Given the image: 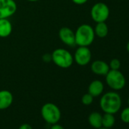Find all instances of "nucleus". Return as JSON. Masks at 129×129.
<instances>
[{
  "mask_svg": "<svg viewBox=\"0 0 129 129\" xmlns=\"http://www.w3.org/2000/svg\"><path fill=\"white\" fill-rule=\"evenodd\" d=\"M18 129H33L31 125L29 124H27V123H24V124H22Z\"/></svg>",
  "mask_w": 129,
  "mask_h": 129,
  "instance_id": "412c9836",
  "label": "nucleus"
},
{
  "mask_svg": "<svg viewBox=\"0 0 129 129\" xmlns=\"http://www.w3.org/2000/svg\"><path fill=\"white\" fill-rule=\"evenodd\" d=\"M90 69L93 74L100 76H106L110 70L109 64L103 60H96L93 61L90 66Z\"/></svg>",
  "mask_w": 129,
  "mask_h": 129,
  "instance_id": "9d476101",
  "label": "nucleus"
},
{
  "mask_svg": "<svg viewBox=\"0 0 129 129\" xmlns=\"http://www.w3.org/2000/svg\"><path fill=\"white\" fill-rule=\"evenodd\" d=\"M107 85L113 90H120L126 84L124 75L119 70H109L106 75Z\"/></svg>",
  "mask_w": 129,
  "mask_h": 129,
  "instance_id": "39448f33",
  "label": "nucleus"
},
{
  "mask_svg": "<svg viewBox=\"0 0 129 129\" xmlns=\"http://www.w3.org/2000/svg\"><path fill=\"white\" fill-rule=\"evenodd\" d=\"M101 109L105 113L115 114L121 106V98L120 95L115 91H109L104 93L100 101Z\"/></svg>",
  "mask_w": 129,
  "mask_h": 129,
  "instance_id": "f257e3e1",
  "label": "nucleus"
},
{
  "mask_svg": "<svg viewBox=\"0 0 129 129\" xmlns=\"http://www.w3.org/2000/svg\"><path fill=\"white\" fill-rule=\"evenodd\" d=\"M50 129H64L61 125L60 124H58L57 123L56 124H54L52 125V127H50Z\"/></svg>",
  "mask_w": 129,
  "mask_h": 129,
  "instance_id": "5701e85b",
  "label": "nucleus"
},
{
  "mask_svg": "<svg viewBox=\"0 0 129 129\" xmlns=\"http://www.w3.org/2000/svg\"><path fill=\"white\" fill-rule=\"evenodd\" d=\"M94 33L95 36H97L100 38H104L108 35L109 33V28L106 22H99L96 23V25L95 27Z\"/></svg>",
  "mask_w": 129,
  "mask_h": 129,
  "instance_id": "2eb2a0df",
  "label": "nucleus"
},
{
  "mask_svg": "<svg viewBox=\"0 0 129 129\" xmlns=\"http://www.w3.org/2000/svg\"><path fill=\"white\" fill-rule=\"evenodd\" d=\"M109 66L110 70H119L121 67V61L118 58H112L109 64Z\"/></svg>",
  "mask_w": 129,
  "mask_h": 129,
  "instance_id": "f3484780",
  "label": "nucleus"
},
{
  "mask_svg": "<svg viewBox=\"0 0 129 129\" xmlns=\"http://www.w3.org/2000/svg\"><path fill=\"white\" fill-rule=\"evenodd\" d=\"M74 61L80 66L88 64L92 58V53L88 46H78L73 55Z\"/></svg>",
  "mask_w": 129,
  "mask_h": 129,
  "instance_id": "0eeeda50",
  "label": "nucleus"
},
{
  "mask_svg": "<svg viewBox=\"0 0 129 129\" xmlns=\"http://www.w3.org/2000/svg\"><path fill=\"white\" fill-rule=\"evenodd\" d=\"M72 3H74L76 5H84L88 2V0H72Z\"/></svg>",
  "mask_w": 129,
  "mask_h": 129,
  "instance_id": "aec40b11",
  "label": "nucleus"
},
{
  "mask_svg": "<svg viewBox=\"0 0 129 129\" xmlns=\"http://www.w3.org/2000/svg\"><path fill=\"white\" fill-rule=\"evenodd\" d=\"M43 58L46 62H48V61H49V60H52V56H51V55L46 54L43 56Z\"/></svg>",
  "mask_w": 129,
  "mask_h": 129,
  "instance_id": "4be33fe9",
  "label": "nucleus"
},
{
  "mask_svg": "<svg viewBox=\"0 0 129 129\" xmlns=\"http://www.w3.org/2000/svg\"><path fill=\"white\" fill-rule=\"evenodd\" d=\"M27 1H28V2H31V3H35V2L39 1V0H27Z\"/></svg>",
  "mask_w": 129,
  "mask_h": 129,
  "instance_id": "393cba45",
  "label": "nucleus"
},
{
  "mask_svg": "<svg viewBox=\"0 0 129 129\" xmlns=\"http://www.w3.org/2000/svg\"><path fill=\"white\" fill-rule=\"evenodd\" d=\"M98 129H110V128H106V127H100V128H98Z\"/></svg>",
  "mask_w": 129,
  "mask_h": 129,
  "instance_id": "a878e982",
  "label": "nucleus"
},
{
  "mask_svg": "<svg viewBox=\"0 0 129 129\" xmlns=\"http://www.w3.org/2000/svg\"><path fill=\"white\" fill-rule=\"evenodd\" d=\"M102 117L103 115L100 112H93L88 117V122L93 127L98 129L102 127Z\"/></svg>",
  "mask_w": 129,
  "mask_h": 129,
  "instance_id": "4468645a",
  "label": "nucleus"
},
{
  "mask_svg": "<svg viewBox=\"0 0 129 129\" xmlns=\"http://www.w3.org/2000/svg\"><path fill=\"white\" fill-rule=\"evenodd\" d=\"M52 62L59 68L69 69L74 63L72 54L67 49L58 48L55 49L51 54Z\"/></svg>",
  "mask_w": 129,
  "mask_h": 129,
  "instance_id": "7ed1b4c3",
  "label": "nucleus"
},
{
  "mask_svg": "<svg viewBox=\"0 0 129 129\" xmlns=\"http://www.w3.org/2000/svg\"><path fill=\"white\" fill-rule=\"evenodd\" d=\"M17 11V4L15 0H0V19L9 18Z\"/></svg>",
  "mask_w": 129,
  "mask_h": 129,
  "instance_id": "6e6552de",
  "label": "nucleus"
},
{
  "mask_svg": "<svg viewBox=\"0 0 129 129\" xmlns=\"http://www.w3.org/2000/svg\"><path fill=\"white\" fill-rule=\"evenodd\" d=\"M109 9L104 3H97L94 4L90 10V15L96 23L106 22L109 16Z\"/></svg>",
  "mask_w": 129,
  "mask_h": 129,
  "instance_id": "423d86ee",
  "label": "nucleus"
},
{
  "mask_svg": "<svg viewBox=\"0 0 129 129\" xmlns=\"http://www.w3.org/2000/svg\"><path fill=\"white\" fill-rule=\"evenodd\" d=\"M75 43L78 46H89L93 43L95 38L93 28L87 24L80 25L75 32Z\"/></svg>",
  "mask_w": 129,
  "mask_h": 129,
  "instance_id": "f03ea898",
  "label": "nucleus"
},
{
  "mask_svg": "<svg viewBox=\"0 0 129 129\" xmlns=\"http://www.w3.org/2000/svg\"><path fill=\"white\" fill-rule=\"evenodd\" d=\"M104 90V85L101 81L94 80L93 81L88 87V93L93 97L100 96Z\"/></svg>",
  "mask_w": 129,
  "mask_h": 129,
  "instance_id": "f8f14e48",
  "label": "nucleus"
},
{
  "mask_svg": "<svg viewBox=\"0 0 129 129\" xmlns=\"http://www.w3.org/2000/svg\"><path fill=\"white\" fill-rule=\"evenodd\" d=\"M58 37L60 40L66 46L72 47L76 45L75 32L68 27H63L59 30Z\"/></svg>",
  "mask_w": 129,
  "mask_h": 129,
  "instance_id": "1a4fd4ad",
  "label": "nucleus"
},
{
  "mask_svg": "<svg viewBox=\"0 0 129 129\" xmlns=\"http://www.w3.org/2000/svg\"><path fill=\"white\" fill-rule=\"evenodd\" d=\"M115 118L113 114L105 113L102 117V127L106 128H111L114 126Z\"/></svg>",
  "mask_w": 129,
  "mask_h": 129,
  "instance_id": "dca6fc26",
  "label": "nucleus"
},
{
  "mask_svg": "<svg viewBox=\"0 0 129 129\" xmlns=\"http://www.w3.org/2000/svg\"><path fill=\"white\" fill-rule=\"evenodd\" d=\"M126 49H127V51L129 52V41L127 42V46H126Z\"/></svg>",
  "mask_w": 129,
  "mask_h": 129,
  "instance_id": "b1692460",
  "label": "nucleus"
},
{
  "mask_svg": "<svg viewBox=\"0 0 129 129\" xmlns=\"http://www.w3.org/2000/svg\"><path fill=\"white\" fill-rule=\"evenodd\" d=\"M93 98L94 97L92 95H90L89 93H85V94L83 95V96L81 97V102H82V103L84 105L89 106L93 103Z\"/></svg>",
  "mask_w": 129,
  "mask_h": 129,
  "instance_id": "a211bd4d",
  "label": "nucleus"
},
{
  "mask_svg": "<svg viewBox=\"0 0 129 129\" xmlns=\"http://www.w3.org/2000/svg\"><path fill=\"white\" fill-rule=\"evenodd\" d=\"M40 112L44 121L50 124L58 123L61 115L59 108L55 104L52 103L44 104L41 108Z\"/></svg>",
  "mask_w": 129,
  "mask_h": 129,
  "instance_id": "20e7f679",
  "label": "nucleus"
},
{
  "mask_svg": "<svg viewBox=\"0 0 129 129\" xmlns=\"http://www.w3.org/2000/svg\"><path fill=\"white\" fill-rule=\"evenodd\" d=\"M120 117H121V120L124 123H126V124L129 123V106L124 108L121 111Z\"/></svg>",
  "mask_w": 129,
  "mask_h": 129,
  "instance_id": "6ab92c4d",
  "label": "nucleus"
},
{
  "mask_svg": "<svg viewBox=\"0 0 129 129\" xmlns=\"http://www.w3.org/2000/svg\"><path fill=\"white\" fill-rule=\"evenodd\" d=\"M127 103H128V106H129V97H128V100H127Z\"/></svg>",
  "mask_w": 129,
  "mask_h": 129,
  "instance_id": "bb28decb",
  "label": "nucleus"
},
{
  "mask_svg": "<svg viewBox=\"0 0 129 129\" xmlns=\"http://www.w3.org/2000/svg\"></svg>",
  "mask_w": 129,
  "mask_h": 129,
  "instance_id": "cd10ccee",
  "label": "nucleus"
},
{
  "mask_svg": "<svg viewBox=\"0 0 129 129\" xmlns=\"http://www.w3.org/2000/svg\"><path fill=\"white\" fill-rule=\"evenodd\" d=\"M13 100V95L10 91L7 90H0V110H4L10 107Z\"/></svg>",
  "mask_w": 129,
  "mask_h": 129,
  "instance_id": "9b49d317",
  "label": "nucleus"
},
{
  "mask_svg": "<svg viewBox=\"0 0 129 129\" xmlns=\"http://www.w3.org/2000/svg\"><path fill=\"white\" fill-rule=\"evenodd\" d=\"M12 24L8 18L0 19V37L6 38L11 35Z\"/></svg>",
  "mask_w": 129,
  "mask_h": 129,
  "instance_id": "ddd939ff",
  "label": "nucleus"
}]
</instances>
